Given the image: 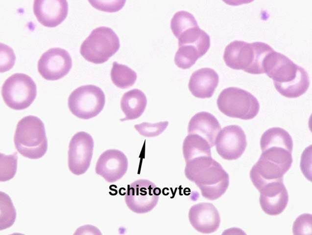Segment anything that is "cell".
I'll list each match as a JSON object with an SVG mask.
<instances>
[{
    "label": "cell",
    "mask_w": 312,
    "mask_h": 235,
    "mask_svg": "<svg viewBox=\"0 0 312 235\" xmlns=\"http://www.w3.org/2000/svg\"><path fill=\"white\" fill-rule=\"evenodd\" d=\"M263 67L264 73L273 81L277 91L286 97L297 98L309 88L307 72L281 53L274 50L268 54Z\"/></svg>",
    "instance_id": "obj_1"
},
{
    "label": "cell",
    "mask_w": 312,
    "mask_h": 235,
    "mask_svg": "<svg viewBox=\"0 0 312 235\" xmlns=\"http://www.w3.org/2000/svg\"><path fill=\"white\" fill-rule=\"evenodd\" d=\"M186 177L194 182L205 198L214 200L221 197L229 185L228 173L212 156H202L186 162Z\"/></svg>",
    "instance_id": "obj_2"
},
{
    "label": "cell",
    "mask_w": 312,
    "mask_h": 235,
    "mask_svg": "<svg viewBox=\"0 0 312 235\" xmlns=\"http://www.w3.org/2000/svg\"><path fill=\"white\" fill-rule=\"evenodd\" d=\"M274 50L261 42L248 43L235 40L228 44L223 54L224 61L229 67L242 70L252 74L264 73L263 63L266 56Z\"/></svg>",
    "instance_id": "obj_3"
},
{
    "label": "cell",
    "mask_w": 312,
    "mask_h": 235,
    "mask_svg": "<svg viewBox=\"0 0 312 235\" xmlns=\"http://www.w3.org/2000/svg\"><path fill=\"white\" fill-rule=\"evenodd\" d=\"M14 142L16 149L23 156L31 159L42 157L48 150L43 121L33 115L21 119L17 125Z\"/></svg>",
    "instance_id": "obj_4"
},
{
    "label": "cell",
    "mask_w": 312,
    "mask_h": 235,
    "mask_svg": "<svg viewBox=\"0 0 312 235\" xmlns=\"http://www.w3.org/2000/svg\"><path fill=\"white\" fill-rule=\"evenodd\" d=\"M216 103L224 115L242 120L255 118L260 110L257 99L249 92L237 87L224 89L219 94Z\"/></svg>",
    "instance_id": "obj_5"
},
{
    "label": "cell",
    "mask_w": 312,
    "mask_h": 235,
    "mask_svg": "<svg viewBox=\"0 0 312 235\" xmlns=\"http://www.w3.org/2000/svg\"><path fill=\"white\" fill-rule=\"evenodd\" d=\"M120 47V40L111 28L100 26L92 30L83 41L80 53L87 61L95 64L106 62Z\"/></svg>",
    "instance_id": "obj_6"
},
{
    "label": "cell",
    "mask_w": 312,
    "mask_h": 235,
    "mask_svg": "<svg viewBox=\"0 0 312 235\" xmlns=\"http://www.w3.org/2000/svg\"><path fill=\"white\" fill-rule=\"evenodd\" d=\"M1 95L8 107L15 110H23L30 106L36 98V85L28 75L16 73L4 82Z\"/></svg>",
    "instance_id": "obj_7"
},
{
    "label": "cell",
    "mask_w": 312,
    "mask_h": 235,
    "mask_svg": "<svg viewBox=\"0 0 312 235\" xmlns=\"http://www.w3.org/2000/svg\"><path fill=\"white\" fill-rule=\"evenodd\" d=\"M105 96L102 89L93 85L78 87L70 95L68 105L71 112L77 117L89 119L103 109Z\"/></svg>",
    "instance_id": "obj_8"
},
{
    "label": "cell",
    "mask_w": 312,
    "mask_h": 235,
    "mask_svg": "<svg viewBox=\"0 0 312 235\" xmlns=\"http://www.w3.org/2000/svg\"><path fill=\"white\" fill-rule=\"evenodd\" d=\"M161 190L147 179L136 180L128 185L125 202L128 208L137 214L151 211L157 204Z\"/></svg>",
    "instance_id": "obj_9"
},
{
    "label": "cell",
    "mask_w": 312,
    "mask_h": 235,
    "mask_svg": "<svg viewBox=\"0 0 312 235\" xmlns=\"http://www.w3.org/2000/svg\"><path fill=\"white\" fill-rule=\"evenodd\" d=\"M94 143L92 136L85 131L76 133L69 146L68 167L73 174L79 175L89 169L93 156Z\"/></svg>",
    "instance_id": "obj_10"
},
{
    "label": "cell",
    "mask_w": 312,
    "mask_h": 235,
    "mask_svg": "<svg viewBox=\"0 0 312 235\" xmlns=\"http://www.w3.org/2000/svg\"><path fill=\"white\" fill-rule=\"evenodd\" d=\"M37 67L39 73L45 79L57 80L69 72L72 67V60L65 49L51 48L42 55Z\"/></svg>",
    "instance_id": "obj_11"
},
{
    "label": "cell",
    "mask_w": 312,
    "mask_h": 235,
    "mask_svg": "<svg viewBox=\"0 0 312 235\" xmlns=\"http://www.w3.org/2000/svg\"><path fill=\"white\" fill-rule=\"evenodd\" d=\"M216 148L218 154L227 160H236L244 153L247 141L245 134L238 125L224 127L216 139Z\"/></svg>",
    "instance_id": "obj_12"
},
{
    "label": "cell",
    "mask_w": 312,
    "mask_h": 235,
    "mask_svg": "<svg viewBox=\"0 0 312 235\" xmlns=\"http://www.w3.org/2000/svg\"><path fill=\"white\" fill-rule=\"evenodd\" d=\"M128 165L127 158L123 152L115 149L108 150L99 157L95 171L108 182L113 183L124 175Z\"/></svg>",
    "instance_id": "obj_13"
},
{
    "label": "cell",
    "mask_w": 312,
    "mask_h": 235,
    "mask_svg": "<svg viewBox=\"0 0 312 235\" xmlns=\"http://www.w3.org/2000/svg\"><path fill=\"white\" fill-rule=\"evenodd\" d=\"M259 191L261 207L267 214L277 215L286 209L288 202V194L283 181L269 183Z\"/></svg>",
    "instance_id": "obj_14"
},
{
    "label": "cell",
    "mask_w": 312,
    "mask_h": 235,
    "mask_svg": "<svg viewBox=\"0 0 312 235\" xmlns=\"http://www.w3.org/2000/svg\"><path fill=\"white\" fill-rule=\"evenodd\" d=\"M188 217L192 226L203 234L216 231L220 223L219 214L211 203L201 202L193 205L189 210Z\"/></svg>",
    "instance_id": "obj_15"
},
{
    "label": "cell",
    "mask_w": 312,
    "mask_h": 235,
    "mask_svg": "<svg viewBox=\"0 0 312 235\" xmlns=\"http://www.w3.org/2000/svg\"><path fill=\"white\" fill-rule=\"evenodd\" d=\"M33 12L38 21L48 27H56L62 22L68 13V3L64 0H36Z\"/></svg>",
    "instance_id": "obj_16"
},
{
    "label": "cell",
    "mask_w": 312,
    "mask_h": 235,
    "mask_svg": "<svg viewBox=\"0 0 312 235\" xmlns=\"http://www.w3.org/2000/svg\"><path fill=\"white\" fill-rule=\"evenodd\" d=\"M289 170L260 156L252 167L250 177L254 186L259 191L263 187L274 181H283L284 174Z\"/></svg>",
    "instance_id": "obj_17"
},
{
    "label": "cell",
    "mask_w": 312,
    "mask_h": 235,
    "mask_svg": "<svg viewBox=\"0 0 312 235\" xmlns=\"http://www.w3.org/2000/svg\"><path fill=\"white\" fill-rule=\"evenodd\" d=\"M219 76L212 68L205 67L195 71L191 75L188 86L192 94L201 98H211L217 87Z\"/></svg>",
    "instance_id": "obj_18"
},
{
    "label": "cell",
    "mask_w": 312,
    "mask_h": 235,
    "mask_svg": "<svg viewBox=\"0 0 312 235\" xmlns=\"http://www.w3.org/2000/svg\"><path fill=\"white\" fill-rule=\"evenodd\" d=\"M217 119L212 114L201 111L196 113L190 120L188 132L197 134L205 139L211 147L215 145L216 139L221 130Z\"/></svg>",
    "instance_id": "obj_19"
},
{
    "label": "cell",
    "mask_w": 312,
    "mask_h": 235,
    "mask_svg": "<svg viewBox=\"0 0 312 235\" xmlns=\"http://www.w3.org/2000/svg\"><path fill=\"white\" fill-rule=\"evenodd\" d=\"M146 104V96L141 90L135 88L126 92L120 100V107L125 117L120 120L123 122L138 118L144 111Z\"/></svg>",
    "instance_id": "obj_20"
},
{
    "label": "cell",
    "mask_w": 312,
    "mask_h": 235,
    "mask_svg": "<svg viewBox=\"0 0 312 235\" xmlns=\"http://www.w3.org/2000/svg\"><path fill=\"white\" fill-rule=\"evenodd\" d=\"M209 143L200 136L189 134L183 143V153L186 163L194 158L202 156H212Z\"/></svg>",
    "instance_id": "obj_21"
},
{
    "label": "cell",
    "mask_w": 312,
    "mask_h": 235,
    "mask_svg": "<svg viewBox=\"0 0 312 235\" xmlns=\"http://www.w3.org/2000/svg\"><path fill=\"white\" fill-rule=\"evenodd\" d=\"M293 141L289 133L279 127L271 128L264 132L260 139L261 148L276 146L292 151Z\"/></svg>",
    "instance_id": "obj_22"
},
{
    "label": "cell",
    "mask_w": 312,
    "mask_h": 235,
    "mask_svg": "<svg viewBox=\"0 0 312 235\" xmlns=\"http://www.w3.org/2000/svg\"><path fill=\"white\" fill-rule=\"evenodd\" d=\"M111 78L118 87L125 89L132 86L137 78V73L126 65L114 62L111 70Z\"/></svg>",
    "instance_id": "obj_23"
},
{
    "label": "cell",
    "mask_w": 312,
    "mask_h": 235,
    "mask_svg": "<svg viewBox=\"0 0 312 235\" xmlns=\"http://www.w3.org/2000/svg\"><path fill=\"white\" fill-rule=\"evenodd\" d=\"M203 56L200 51L192 45L179 46L174 56V63L179 68L188 69L192 67L200 57Z\"/></svg>",
    "instance_id": "obj_24"
},
{
    "label": "cell",
    "mask_w": 312,
    "mask_h": 235,
    "mask_svg": "<svg viewBox=\"0 0 312 235\" xmlns=\"http://www.w3.org/2000/svg\"><path fill=\"white\" fill-rule=\"evenodd\" d=\"M0 230L10 227L16 218V212L8 194L0 192Z\"/></svg>",
    "instance_id": "obj_25"
},
{
    "label": "cell",
    "mask_w": 312,
    "mask_h": 235,
    "mask_svg": "<svg viewBox=\"0 0 312 235\" xmlns=\"http://www.w3.org/2000/svg\"><path fill=\"white\" fill-rule=\"evenodd\" d=\"M18 156L16 152L6 155L0 153V181H8L14 177L17 168Z\"/></svg>",
    "instance_id": "obj_26"
},
{
    "label": "cell",
    "mask_w": 312,
    "mask_h": 235,
    "mask_svg": "<svg viewBox=\"0 0 312 235\" xmlns=\"http://www.w3.org/2000/svg\"><path fill=\"white\" fill-rule=\"evenodd\" d=\"M168 124V121L152 124L143 122L134 126L135 128L142 135L147 137L157 136L162 133Z\"/></svg>",
    "instance_id": "obj_27"
},
{
    "label": "cell",
    "mask_w": 312,
    "mask_h": 235,
    "mask_svg": "<svg viewBox=\"0 0 312 235\" xmlns=\"http://www.w3.org/2000/svg\"><path fill=\"white\" fill-rule=\"evenodd\" d=\"M14 51L9 46L0 43V71L5 72L14 65L15 61Z\"/></svg>",
    "instance_id": "obj_28"
},
{
    "label": "cell",
    "mask_w": 312,
    "mask_h": 235,
    "mask_svg": "<svg viewBox=\"0 0 312 235\" xmlns=\"http://www.w3.org/2000/svg\"><path fill=\"white\" fill-rule=\"evenodd\" d=\"M292 230L295 235L311 234L312 215L308 214L300 215L294 221Z\"/></svg>",
    "instance_id": "obj_29"
},
{
    "label": "cell",
    "mask_w": 312,
    "mask_h": 235,
    "mask_svg": "<svg viewBox=\"0 0 312 235\" xmlns=\"http://www.w3.org/2000/svg\"><path fill=\"white\" fill-rule=\"evenodd\" d=\"M91 5L99 10L115 12L121 9L124 6L125 0L118 1H93L89 0Z\"/></svg>",
    "instance_id": "obj_30"
}]
</instances>
